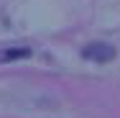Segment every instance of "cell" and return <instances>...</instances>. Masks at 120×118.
Here are the masks:
<instances>
[{
  "label": "cell",
  "mask_w": 120,
  "mask_h": 118,
  "mask_svg": "<svg viewBox=\"0 0 120 118\" xmlns=\"http://www.w3.org/2000/svg\"><path fill=\"white\" fill-rule=\"evenodd\" d=\"M15 57H28V51L21 49V51H5V54H3V59H5V62H10V59H15Z\"/></svg>",
  "instance_id": "cell-2"
},
{
  "label": "cell",
  "mask_w": 120,
  "mask_h": 118,
  "mask_svg": "<svg viewBox=\"0 0 120 118\" xmlns=\"http://www.w3.org/2000/svg\"><path fill=\"white\" fill-rule=\"evenodd\" d=\"M82 57H84V59H95V62H107V59L115 57V49L110 46V44L97 41V44H90V46L82 49Z\"/></svg>",
  "instance_id": "cell-1"
}]
</instances>
